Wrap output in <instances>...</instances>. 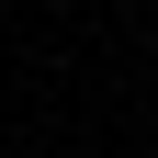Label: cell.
Listing matches in <instances>:
<instances>
[]
</instances>
